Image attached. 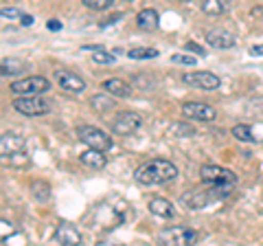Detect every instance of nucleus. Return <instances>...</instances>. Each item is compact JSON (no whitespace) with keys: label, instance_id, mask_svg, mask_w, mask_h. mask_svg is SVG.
Listing matches in <instances>:
<instances>
[{"label":"nucleus","instance_id":"obj_1","mask_svg":"<svg viewBox=\"0 0 263 246\" xmlns=\"http://www.w3.org/2000/svg\"><path fill=\"white\" fill-rule=\"evenodd\" d=\"M178 176V167L174 165L171 161L167 159H152V161H145L136 167L134 171V178L136 183L141 185H164V183H171Z\"/></svg>","mask_w":263,"mask_h":246},{"label":"nucleus","instance_id":"obj_2","mask_svg":"<svg viewBox=\"0 0 263 246\" xmlns=\"http://www.w3.org/2000/svg\"><path fill=\"white\" fill-rule=\"evenodd\" d=\"M0 161L9 167L15 169H24L31 163L29 159V150H27V141L15 134V132H5L0 134Z\"/></svg>","mask_w":263,"mask_h":246},{"label":"nucleus","instance_id":"obj_3","mask_svg":"<svg viewBox=\"0 0 263 246\" xmlns=\"http://www.w3.org/2000/svg\"><path fill=\"white\" fill-rule=\"evenodd\" d=\"M200 178L204 185H209L215 189V194L219 198H224L233 191V187L237 185V174H233L230 169L226 167H219V165H202L200 169Z\"/></svg>","mask_w":263,"mask_h":246},{"label":"nucleus","instance_id":"obj_4","mask_svg":"<svg viewBox=\"0 0 263 246\" xmlns=\"http://www.w3.org/2000/svg\"><path fill=\"white\" fill-rule=\"evenodd\" d=\"M11 103H13V110L24 114V117H42V114L51 110L48 101L37 95H18Z\"/></svg>","mask_w":263,"mask_h":246},{"label":"nucleus","instance_id":"obj_5","mask_svg":"<svg viewBox=\"0 0 263 246\" xmlns=\"http://www.w3.org/2000/svg\"><path fill=\"white\" fill-rule=\"evenodd\" d=\"M141 126H143L141 114H136L132 110H125V112H117V114H114V119L110 123V130L117 136H129V134L138 132Z\"/></svg>","mask_w":263,"mask_h":246},{"label":"nucleus","instance_id":"obj_6","mask_svg":"<svg viewBox=\"0 0 263 246\" xmlns=\"http://www.w3.org/2000/svg\"><path fill=\"white\" fill-rule=\"evenodd\" d=\"M77 138L81 143H86L88 147H95V150H101V152H108L112 150V138L99 128L92 126H79L77 128Z\"/></svg>","mask_w":263,"mask_h":246},{"label":"nucleus","instance_id":"obj_7","mask_svg":"<svg viewBox=\"0 0 263 246\" xmlns=\"http://www.w3.org/2000/svg\"><path fill=\"white\" fill-rule=\"evenodd\" d=\"M13 95H40V93H46L51 84H48L46 77H40V75H31V77H24L13 81L9 86Z\"/></svg>","mask_w":263,"mask_h":246},{"label":"nucleus","instance_id":"obj_8","mask_svg":"<svg viewBox=\"0 0 263 246\" xmlns=\"http://www.w3.org/2000/svg\"><path fill=\"white\" fill-rule=\"evenodd\" d=\"M219 196L215 194V189L213 187H204V189H191L189 194H184L182 198H180V202L182 204H186L189 209H193V211H200V209H204L206 204H211L213 200H217Z\"/></svg>","mask_w":263,"mask_h":246},{"label":"nucleus","instance_id":"obj_9","mask_svg":"<svg viewBox=\"0 0 263 246\" xmlns=\"http://www.w3.org/2000/svg\"><path fill=\"white\" fill-rule=\"evenodd\" d=\"M182 81L186 86H193V88H202V90H217L221 86V79L217 75H213L209 71H193V73H186L182 77Z\"/></svg>","mask_w":263,"mask_h":246},{"label":"nucleus","instance_id":"obj_10","mask_svg":"<svg viewBox=\"0 0 263 246\" xmlns=\"http://www.w3.org/2000/svg\"><path fill=\"white\" fill-rule=\"evenodd\" d=\"M197 231H193V229H189V226H171L167 229V231H162L160 233V240L162 242H167V244H195L197 242Z\"/></svg>","mask_w":263,"mask_h":246},{"label":"nucleus","instance_id":"obj_11","mask_svg":"<svg viewBox=\"0 0 263 246\" xmlns=\"http://www.w3.org/2000/svg\"><path fill=\"white\" fill-rule=\"evenodd\" d=\"M182 114L186 119H193V121H202V123H211L215 121L217 112L213 106L209 103H200V101H191V103H182Z\"/></svg>","mask_w":263,"mask_h":246},{"label":"nucleus","instance_id":"obj_12","mask_svg":"<svg viewBox=\"0 0 263 246\" xmlns=\"http://www.w3.org/2000/svg\"><path fill=\"white\" fill-rule=\"evenodd\" d=\"M53 242L75 246V244H81V233H79V229L72 226L70 222H60V226H57L55 233H53Z\"/></svg>","mask_w":263,"mask_h":246},{"label":"nucleus","instance_id":"obj_13","mask_svg":"<svg viewBox=\"0 0 263 246\" xmlns=\"http://www.w3.org/2000/svg\"><path fill=\"white\" fill-rule=\"evenodd\" d=\"M55 81H57V86H62L68 93H81V90H86V81L72 71H55Z\"/></svg>","mask_w":263,"mask_h":246},{"label":"nucleus","instance_id":"obj_14","mask_svg":"<svg viewBox=\"0 0 263 246\" xmlns=\"http://www.w3.org/2000/svg\"><path fill=\"white\" fill-rule=\"evenodd\" d=\"M101 88L105 90V93H110L114 97H119V99H127V97H132V86L127 84V81H123L119 77H110L105 79Z\"/></svg>","mask_w":263,"mask_h":246},{"label":"nucleus","instance_id":"obj_15","mask_svg":"<svg viewBox=\"0 0 263 246\" xmlns=\"http://www.w3.org/2000/svg\"><path fill=\"white\" fill-rule=\"evenodd\" d=\"M206 42L213 46V48H233L237 44V38L228 31H209L206 33Z\"/></svg>","mask_w":263,"mask_h":246},{"label":"nucleus","instance_id":"obj_16","mask_svg":"<svg viewBox=\"0 0 263 246\" xmlns=\"http://www.w3.org/2000/svg\"><path fill=\"white\" fill-rule=\"evenodd\" d=\"M136 24H138V29L152 33V31L158 29L160 15H158V11H156V9H141V11H138V15H136Z\"/></svg>","mask_w":263,"mask_h":246},{"label":"nucleus","instance_id":"obj_17","mask_svg":"<svg viewBox=\"0 0 263 246\" xmlns=\"http://www.w3.org/2000/svg\"><path fill=\"white\" fill-rule=\"evenodd\" d=\"M79 161L84 163V165L92 167V169H103L105 165H108V159H105V152H101V150H95V147H90V150L81 152V154H79Z\"/></svg>","mask_w":263,"mask_h":246},{"label":"nucleus","instance_id":"obj_18","mask_svg":"<svg viewBox=\"0 0 263 246\" xmlns=\"http://www.w3.org/2000/svg\"><path fill=\"white\" fill-rule=\"evenodd\" d=\"M149 211L158 218H174V204L164 198H152L149 200Z\"/></svg>","mask_w":263,"mask_h":246},{"label":"nucleus","instance_id":"obj_19","mask_svg":"<svg viewBox=\"0 0 263 246\" xmlns=\"http://www.w3.org/2000/svg\"><path fill=\"white\" fill-rule=\"evenodd\" d=\"M226 9H228V0H202V13L211 15V18L224 15Z\"/></svg>","mask_w":263,"mask_h":246},{"label":"nucleus","instance_id":"obj_20","mask_svg":"<svg viewBox=\"0 0 263 246\" xmlns=\"http://www.w3.org/2000/svg\"><path fill=\"white\" fill-rule=\"evenodd\" d=\"M24 68H27V64L22 60H3L0 62V77H13Z\"/></svg>","mask_w":263,"mask_h":246},{"label":"nucleus","instance_id":"obj_21","mask_svg":"<svg viewBox=\"0 0 263 246\" xmlns=\"http://www.w3.org/2000/svg\"><path fill=\"white\" fill-rule=\"evenodd\" d=\"M31 191H33V198H35L37 202H48L51 200V187H48V183L35 180V183H31Z\"/></svg>","mask_w":263,"mask_h":246},{"label":"nucleus","instance_id":"obj_22","mask_svg":"<svg viewBox=\"0 0 263 246\" xmlns=\"http://www.w3.org/2000/svg\"><path fill=\"white\" fill-rule=\"evenodd\" d=\"M169 134L176 136V138L193 136V134H195V128L189 126V123H184V121H176V123H171V126H169Z\"/></svg>","mask_w":263,"mask_h":246},{"label":"nucleus","instance_id":"obj_23","mask_svg":"<svg viewBox=\"0 0 263 246\" xmlns=\"http://www.w3.org/2000/svg\"><path fill=\"white\" fill-rule=\"evenodd\" d=\"M127 57L129 60H154V57H158V51L149 46H136V48H129Z\"/></svg>","mask_w":263,"mask_h":246},{"label":"nucleus","instance_id":"obj_24","mask_svg":"<svg viewBox=\"0 0 263 246\" xmlns=\"http://www.w3.org/2000/svg\"><path fill=\"white\" fill-rule=\"evenodd\" d=\"M233 136L239 138V141H243V143H252V141H254L250 126H243V123H239V126L233 128Z\"/></svg>","mask_w":263,"mask_h":246},{"label":"nucleus","instance_id":"obj_25","mask_svg":"<svg viewBox=\"0 0 263 246\" xmlns=\"http://www.w3.org/2000/svg\"><path fill=\"white\" fill-rule=\"evenodd\" d=\"M92 60H95L97 64H114L117 55H114V53H108L105 48L99 46V48H95V51H92Z\"/></svg>","mask_w":263,"mask_h":246},{"label":"nucleus","instance_id":"obj_26","mask_svg":"<svg viewBox=\"0 0 263 246\" xmlns=\"http://www.w3.org/2000/svg\"><path fill=\"white\" fill-rule=\"evenodd\" d=\"M15 233H18V229H15V224H11L9 220H3V218H0V242L9 240V237H13Z\"/></svg>","mask_w":263,"mask_h":246},{"label":"nucleus","instance_id":"obj_27","mask_svg":"<svg viewBox=\"0 0 263 246\" xmlns=\"http://www.w3.org/2000/svg\"><path fill=\"white\" fill-rule=\"evenodd\" d=\"M90 103H92V108L99 110V112H105V110L112 108V101L108 99V97H103V95H95L92 99H90Z\"/></svg>","mask_w":263,"mask_h":246},{"label":"nucleus","instance_id":"obj_28","mask_svg":"<svg viewBox=\"0 0 263 246\" xmlns=\"http://www.w3.org/2000/svg\"><path fill=\"white\" fill-rule=\"evenodd\" d=\"M112 3L114 0H84V7H88L92 11H103L108 7H112Z\"/></svg>","mask_w":263,"mask_h":246},{"label":"nucleus","instance_id":"obj_29","mask_svg":"<svg viewBox=\"0 0 263 246\" xmlns=\"http://www.w3.org/2000/svg\"><path fill=\"white\" fill-rule=\"evenodd\" d=\"M171 62H174V64H184V66H195V57L186 55V53H176V55H171Z\"/></svg>","mask_w":263,"mask_h":246},{"label":"nucleus","instance_id":"obj_30","mask_svg":"<svg viewBox=\"0 0 263 246\" xmlns=\"http://www.w3.org/2000/svg\"><path fill=\"white\" fill-rule=\"evenodd\" d=\"M0 15L7 18V20H18V22H22V18L27 13H22L20 9H0Z\"/></svg>","mask_w":263,"mask_h":246},{"label":"nucleus","instance_id":"obj_31","mask_svg":"<svg viewBox=\"0 0 263 246\" xmlns=\"http://www.w3.org/2000/svg\"><path fill=\"white\" fill-rule=\"evenodd\" d=\"M184 48H186V51H191L193 55H202V57L206 55V51H204V48H202L200 44H195V42H186V44H184Z\"/></svg>","mask_w":263,"mask_h":246},{"label":"nucleus","instance_id":"obj_32","mask_svg":"<svg viewBox=\"0 0 263 246\" xmlns=\"http://www.w3.org/2000/svg\"><path fill=\"white\" fill-rule=\"evenodd\" d=\"M250 55H252V57L263 55V44H254V46H250Z\"/></svg>","mask_w":263,"mask_h":246},{"label":"nucleus","instance_id":"obj_33","mask_svg":"<svg viewBox=\"0 0 263 246\" xmlns=\"http://www.w3.org/2000/svg\"><path fill=\"white\" fill-rule=\"evenodd\" d=\"M48 29H51V31H60V29H62V22L51 20V22H48Z\"/></svg>","mask_w":263,"mask_h":246},{"label":"nucleus","instance_id":"obj_34","mask_svg":"<svg viewBox=\"0 0 263 246\" xmlns=\"http://www.w3.org/2000/svg\"><path fill=\"white\" fill-rule=\"evenodd\" d=\"M127 3H134V0H127Z\"/></svg>","mask_w":263,"mask_h":246}]
</instances>
